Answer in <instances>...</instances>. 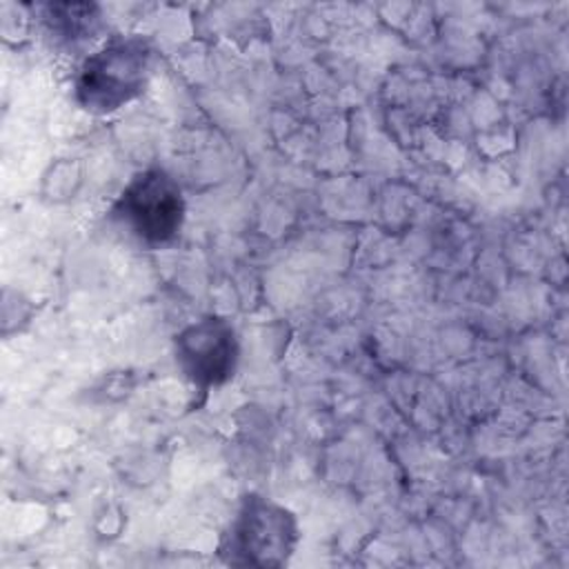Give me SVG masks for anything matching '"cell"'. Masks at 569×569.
Segmentation results:
<instances>
[{
  "label": "cell",
  "mask_w": 569,
  "mask_h": 569,
  "mask_svg": "<svg viewBox=\"0 0 569 569\" xmlns=\"http://www.w3.org/2000/svg\"><path fill=\"white\" fill-rule=\"evenodd\" d=\"M153 49L142 36H111L78 67L73 98L91 116H109L140 98L151 78Z\"/></svg>",
  "instance_id": "obj_1"
},
{
  "label": "cell",
  "mask_w": 569,
  "mask_h": 569,
  "mask_svg": "<svg viewBox=\"0 0 569 569\" xmlns=\"http://www.w3.org/2000/svg\"><path fill=\"white\" fill-rule=\"evenodd\" d=\"M300 542L296 513L264 493H244L218 542V556L231 567H284Z\"/></svg>",
  "instance_id": "obj_2"
},
{
  "label": "cell",
  "mask_w": 569,
  "mask_h": 569,
  "mask_svg": "<svg viewBox=\"0 0 569 569\" xmlns=\"http://www.w3.org/2000/svg\"><path fill=\"white\" fill-rule=\"evenodd\" d=\"M116 224L142 249L171 247L187 220V198L180 182L162 167L136 171L111 207Z\"/></svg>",
  "instance_id": "obj_3"
},
{
  "label": "cell",
  "mask_w": 569,
  "mask_h": 569,
  "mask_svg": "<svg viewBox=\"0 0 569 569\" xmlns=\"http://www.w3.org/2000/svg\"><path fill=\"white\" fill-rule=\"evenodd\" d=\"M173 358L187 382L209 393L227 385L240 365V338L231 320L202 316L173 336Z\"/></svg>",
  "instance_id": "obj_4"
},
{
  "label": "cell",
  "mask_w": 569,
  "mask_h": 569,
  "mask_svg": "<svg viewBox=\"0 0 569 569\" xmlns=\"http://www.w3.org/2000/svg\"><path fill=\"white\" fill-rule=\"evenodd\" d=\"M47 29L64 42H82L100 29V7L87 2H49L40 7Z\"/></svg>",
  "instance_id": "obj_5"
}]
</instances>
